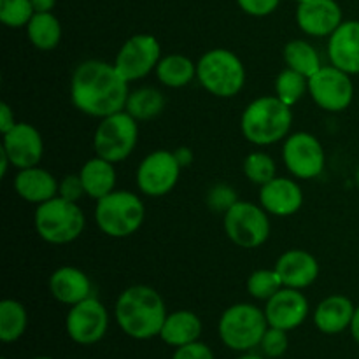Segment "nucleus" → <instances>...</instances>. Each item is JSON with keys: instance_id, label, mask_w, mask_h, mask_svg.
<instances>
[{"instance_id": "obj_1", "label": "nucleus", "mask_w": 359, "mask_h": 359, "mask_svg": "<svg viewBox=\"0 0 359 359\" xmlns=\"http://www.w3.org/2000/svg\"><path fill=\"white\" fill-rule=\"evenodd\" d=\"M128 97V81L123 79L114 63L86 60L74 70L70 98L83 114L100 119L107 118L125 111Z\"/></svg>"}, {"instance_id": "obj_2", "label": "nucleus", "mask_w": 359, "mask_h": 359, "mask_svg": "<svg viewBox=\"0 0 359 359\" xmlns=\"http://www.w3.org/2000/svg\"><path fill=\"white\" fill-rule=\"evenodd\" d=\"M167 316L163 298L151 286H130L116 300V323L130 339L149 340L160 337Z\"/></svg>"}, {"instance_id": "obj_3", "label": "nucleus", "mask_w": 359, "mask_h": 359, "mask_svg": "<svg viewBox=\"0 0 359 359\" xmlns=\"http://www.w3.org/2000/svg\"><path fill=\"white\" fill-rule=\"evenodd\" d=\"M293 112L277 97H259L244 109L241 130L255 146H272L290 135Z\"/></svg>"}, {"instance_id": "obj_4", "label": "nucleus", "mask_w": 359, "mask_h": 359, "mask_svg": "<svg viewBox=\"0 0 359 359\" xmlns=\"http://www.w3.org/2000/svg\"><path fill=\"white\" fill-rule=\"evenodd\" d=\"M34 224L42 241L53 245H65L83 235L86 219L77 202L55 196L37 205Z\"/></svg>"}, {"instance_id": "obj_5", "label": "nucleus", "mask_w": 359, "mask_h": 359, "mask_svg": "<svg viewBox=\"0 0 359 359\" xmlns=\"http://www.w3.org/2000/svg\"><path fill=\"white\" fill-rule=\"evenodd\" d=\"M196 79L214 97L231 98L244 88L245 67L230 49H210L196 63Z\"/></svg>"}, {"instance_id": "obj_6", "label": "nucleus", "mask_w": 359, "mask_h": 359, "mask_svg": "<svg viewBox=\"0 0 359 359\" xmlns=\"http://www.w3.org/2000/svg\"><path fill=\"white\" fill-rule=\"evenodd\" d=\"M146 209L139 195L132 191H112L97 200L95 221L102 233L112 238H125L135 233L144 223Z\"/></svg>"}, {"instance_id": "obj_7", "label": "nucleus", "mask_w": 359, "mask_h": 359, "mask_svg": "<svg viewBox=\"0 0 359 359\" xmlns=\"http://www.w3.org/2000/svg\"><path fill=\"white\" fill-rule=\"evenodd\" d=\"M269 330L265 311L251 304H235L221 314L217 323L219 339L228 349L248 353L259 346Z\"/></svg>"}, {"instance_id": "obj_8", "label": "nucleus", "mask_w": 359, "mask_h": 359, "mask_svg": "<svg viewBox=\"0 0 359 359\" xmlns=\"http://www.w3.org/2000/svg\"><path fill=\"white\" fill-rule=\"evenodd\" d=\"M139 140V121L126 111L102 118L93 135L97 156L118 163L133 153Z\"/></svg>"}, {"instance_id": "obj_9", "label": "nucleus", "mask_w": 359, "mask_h": 359, "mask_svg": "<svg viewBox=\"0 0 359 359\" xmlns=\"http://www.w3.org/2000/svg\"><path fill=\"white\" fill-rule=\"evenodd\" d=\"M224 231L238 248H259L270 237L269 212L262 205L238 200L224 212Z\"/></svg>"}, {"instance_id": "obj_10", "label": "nucleus", "mask_w": 359, "mask_h": 359, "mask_svg": "<svg viewBox=\"0 0 359 359\" xmlns=\"http://www.w3.org/2000/svg\"><path fill=\"white\" fill-rule=\"evenodd\" d=\"M160 60L161 46L158 39L151 34H137L121 46L116 55L114 67L123 79L132 83L156 70Z\"/></svg>"}, {"instance_id": "obj_11", "label": "nucleus", "mask_w": 359, "mask_h": 359, "mask_svg": "<svg viewBox=\"0 0 359 359\" xmlns=\"http://www.w3.org/2000/svg\"><path fill=\"white\" fill-rule=\"evenodd\" d=\"M182 167L174 153L167 149L153 151L137 168V186L146 196L160 198L175 188Z\"/></svg>"}, {"instance_id": "obj_12", "label": "nucleus", "mask_w": 359, "mask_h": 359, "mask_svg": "<svg viewBox=\"0 0 359 359\" xmlns=\"http://www.w3.org/2000/svg\"><path fill=\"white\" fill-rule=\"evenodd\" d=\"M283 160L297 179H316L325 168V149L318 137L309 132H294L284 139Z\"/></svg>"}, {"instance_id": "obj_13", "label": "nucleus", "mask_w": 359, "mask_h": 359, "mask_svg": "<svg viewBox=\"0 0 359 359\" xmlns=\"http://www.w3.org/2000/svg\"><path fill=\"white\" fill-rule=\"evenodd\" d=\"M309 93L312 100L328 112H342L353 104L354 84L351 76L337 67H321L309 79Z\"/></svg>"}, {"instance_id": "obj_14", "label": "nucleus", "mask_w": 359, "mask_h": 359, "mask_svg": "<svg viewBox=\"0 0 359 359\" xmlns=\"http://www.w3.org/2000/svg\"><path fill=\"white\" fill-rule=\"evenodd\" d=\"M109 328V312L102 302L90 297L72 305L65 319L70 340L79 346H93L105 337Z\"/></svg>"}, {"instance_id": "obj_15", "label": "nucleus", "mask_w": 359, "mask_h": 359, "mask_svg": "<svg viewBox=\"0 0 359 359\" xmlns=\"http://www.w3.org/2000/svg\"><path fill=\"white\" fill-rule=\"evenodd\" d=\"M2 151L9 158L11 165L21 168L37 167L44 156L42 135L30 123H16L7 133H4Z\"/></svg>"}, {"instance_id": "obj_16", "label": "nucleus", "mask_w": 359, "mask_h": 359, "mask_svg": "<svg viewBox=\"0 0 359 359\" xmlns=\"http://www.w3.org/2000/svg\"><path fill=\"white\" fill-rule=\"evenodd\" d=\"M269 326L291 332L305 323L309 316V300L300 290L280 287L265 305Z\"/></svg>"}, {"instance_id": "obj_17", "label": "nucleus", "mask_w": 359, "mask_h": 359, "mask_svg": "<svg viewBox=\"0 0 359 359\" xmlns=\"http://www.w3.org/2000/svg\"><path fill=\"white\" fill-rule=\"evenodd\" d=\"M342 21V9L337 0H307L298 4L297 23L311 37H330Z\"/></svg>"}, {"instance_id": "obj_18", "label": "nucleus", "mask_w": 359, "mask_h": 359, "mask_svg": "<svg viewBox=\"0 0 359 359\" xmlns=\"http://www.w3.org/2000/svg\"><path fill=\"white\" fill-rule=\"evenodd\" d=\"M259 205L272 216H293L304 205V193L293 179L273 177L259 189Z\"/></svg>"}, {"instance_id": "obj_19", "label": "nucleus", "mask_w": 359, "mask_h": 359, "mask_svg": "<svg viewBox=\"0 0 359 359\" xmlns=\"http://www.w3.org/2000/svg\"><path fill=\"white\" fill-rule=\"evenodd\" d=\"M273 269L279 273L283 286L293 290H305L312 286L319 276L318 259L304 249H290L283 252Z\"/></svg>"}, {"instance_id": "obj_20", "label": "nucleus", "mask_w": 359, "mask_h": 359, "mask_svg": "<svg viewBox=\"0 0 359 359\" xmlns=\"http://www.w3.org/2000/svg\"><path fill=\"white\" fill-rule=\"evenodd\" d=\"M328 56L333 67L349 76L359 74V21H342L328 39Z\"/></svg>"}, {"instance_id": "obj_21", "label": "nucleus", "mask_w": 359, "mask_h": 359, "mask_svg": "<svg viewBox=\"0 0 359 359\" xmlns=\"http://www.w3.org/2000/svg\"><path fill=\"white\" fill-rule=\"evenodd\" d=\"M91 291H93V286H91L90 277L76 266H60L49 277L51 297L69 307L90 298Z\"/></svg>"}, {"instance_id": "obj_22", "label": "nucleus", "mask_w": 359, "mask_h": 359, "mask_svg": "<svg viewBox=\"0 0 359 359\" xmlns=\"http://www.w3.org/2000/svg\"><path fill=\"white\" fill-rule=\"evenodd\" d=\"M58 184L60 182H56L51 172L44 170L39 165L21 168L14 177V189H16L18 196L23 198L25 202L35 203V205H41V203L58 196Z\"/></svg>"}, {"instance_id": "obj_23", "label": "nucleus", "mask_w": 359, "mask_h": 359, "mask_svg": "<svg viewBox=\"0 0 359 359\" xmlns=\"http://www.w3.org/2000/svg\"><path fill=\"white\" fill-rule=\"evenodd\" d=\"M356 307L344 294L325 298L314 311V325L325 335H339L351 326Z\"/></svg>"}, {"instance_id": "obj_24", "label": "nucleus", "mask_w": 359, "mask_h": 359, "mask_svg": "<svg viewBox=\"0 0 359 359\" xmlns=\"http://www.w3.org/2000/svg\"><path fill=\"white\" fill-rule=\"evenodd\" d=\"M200 335H202V321L191 311L170 312L160 332V339L175 349L198 342Z\"/></svg>"}, {"instance_id": "obj_25", "label": "nucleus", "mask_w": 359, "mask_h": 359, "mask_svg": "<svg viewBox=\"0 0 359 359\" xmlns=\"http://www.w3.org/2000/svg\"><path fill=\"white\" fill-rule=\"evenodd\" d=\"M79 177L83 181L84 193L90 198L100 200L114 191L116 186V168L114 163L104 160L100 156H95L88 160L81 167Z\"/></svg>"}, {"instance_id": "obj_26", "label": "nucleus", "mask_w": 359, "mask_h": 359, "mask_svg": "<svg viewBox=\"0 0 359 359\" xmlns=\"http://www.w3.org/2000/svg\"><path fill=\"white\" fill-rule=\"evenodd\" d=\"M156 77L168 88L188 86L196 77V65L188 56L172 53L160 60L156 67Z\"/></svg>"}, {"instance_id": "obj_27", "label": "nucleus", "mask_w": 359, "mask_h": 359, "mask_svg": "<svg viewBox=\"0 0 359 359\" xmlns=\"http://www.w3.org/2000/svg\"><path fill=\"white\" fill-rule=\"evenodd\" d=\"M32 46L41 51H51L62 41V25L53 13H35L27 25Z\"/></svg>"}, {"instance_id": "obj_28", "label": "nucleus", "mask_w": 359, "mask_h": 359, "mask_svg": "<svg viewBox=\"0 0 359 359\" xmlns=\"http://www.w3.org/2000/svg\"><path fill=\"white\" fill-rule=\"evenodd\" d=\"M284 62H286L287 69L297 70L309 79L316 72H319L323 67L318 49L309 44L307 41H300V39L287 42L286 48H284Z\"/></svg>"}, {"instance_id": "obj_29", "label": "nucleus", "mask_w": 359, "mask_h": 359, "mask_svg": "<svg viewBox=\"0 0 359 359\" xmlns=\"http://www.w3.org/2000/svg\"><path fill=\"white\" fill-rule=\"evenodd\" d=\"M28 326V314L23 304L18 300L0 302V340L4 344L18 342L25 335Z\"/></svg>"}, {"instance_id": "obj_30", "label": "nucleus", "mask_w": 359, "mask_h": 359, "mask_svg": "<svg viewBox=\"0 0 359 359\" xmlns=\"http://www.w3.org/2000/svg\"><path fill=\"white\" fill-rule=\"evenodd\" d=\"M165 109V97L156 88H140L130 93L125 111L137 121H149L161 114Z\"/></svg>"}, {"instance_id": "obj_31", "label": "nucleus", "mask_w": 359, "mask_h": 359, "mask_svg": "<svg viewBox=\"0 0 359 359\" xmlns=\"http://www.w3.org/2000/svg\"><path fill=\"white\" fill-rule=\"evenodd\" d=\"M309 91V77L297 70L286 69L276 79V97L286 105H297Z\"/></svg>"}, {"instance_id": "obj_32", "label": "nucleus", "mask_w": 359, "mask_h": 359, "mask_svg": "<svg viewBox=\"0 0 359 359\" xmlns=\"http://www.w3.org/2000/svg\"><path fill=\"white\" fill-rule=\"evenodd\" d=\"M248 293L251 294L255 300H262V302H269L277 291L280 290L283 286V280H280L279 273L276 272V269L272 270H256L249 276L248 279Z\"/></svg>"}, {"instance_id": "obj_33", "label": "nucleus", "mask_w": 359, "mask_h": 359, "mask_svg": "<svg viewBox=\"0 0 359 359\" xmlns=\"http://www.w3.org/2000/svg\"><path fill=\"white\" fill-rule=\"evenodd\" d=\"M244 175L255 184H266L277 177V165L270 154L256 151L245 156L244 160Z\"/></svg>"}, {"instance_id": "obj_34", "label": "nucleus", "mask_w": 359, "mask_h": 359, "mask_svg": "<svg viewBox=\"0 0 359 359\" xmlns=\"http://www.w3.org/2000/svg\"><path fill=\"white\" fill-rule=\"evenodd\" d=\"M35 14L32 0H0V21L9 28L27 27Z\"/></svg>"}, {"instance_id": "obj_35", "label": "nucleus", "mask_w": 359, "mask_h": 359, "mask_svg": "<svg viewBox=\"0 0 359 359\" xmlns=\"http://www.w3.org/2000/svg\"><path fill=\"white\" fill-rule=\"evenodd\" d=\"M263 354L266 358H280L286 354L287 347H290V339H287V332L279 328H272L269 326V330L263 335L262 342H259Z\"/></svg>"}, {"instance_id": "obj_36", "label": "nucleus", "mask_w": 359, "mask_h": 359, "mask_svg": "<svg viewBox=\"0 0 359 359\" xmlns=\"http://www.w3.org/2000/svg\"><path fill=\"white\" fill-rule=\"evenodd\" d=\"M235 202H238L237 195H235V189L226 184L214 186L209 191V195H207V203H209L210 209L217 210V212L224 214Z\"/></svg>"}, {"instance_id": "obj_37", "label": "nucleus", "mask_w": 359, "mask_h": 359, "mask_svg": "<svg viewBox=\"0 0 359 359\" xmlns=\"http://www.w3.org/2000/svg\"><path fill=\"white\" fill-rule=\"evenodd\" d=\"M237 4L249 16L263 18L276 11L279 7L280 0H237Z\"/></svg>"}, {"instance_id": "obj_38", "label": "nucleus", "mask_w": 359, "mask_h": 359, "mask_svg": "<svg viewBox=\"0 0 359 359\" xmlns=\"http://www.w3.org/2000/svg\"><path fill=\"white\" fill-rule=\"evenodd\" d=\"M83 195H86V193H84V186L79 174L65 175L62 179V182L58 184V196H62V198L70 200V202H77Z\"/></svg>"}, {"instance_id": "obj_39", "label": "nucleus", "mask_w": 359, "mask_h": 359, "mask_svg": "<svg viewBox=\"0 0 359 359\" xmlns=\"http://www.w3.org/2000/svg\"><path fill=\"white\" fill-rule=\"evenodd\" d=\"M172 359H216L209 346L202 342H193L188 346L177 347Z\"/></svg>"}, {"instance_id": "obj_40", "label": "nucleus", "mask_w": 359, "mask_h": 359, "mask_svg": "<svg viewBox=\"0 0 359 359\" xmlns=\"http://www.w3.org/2000/svg\"><path fill=\"white\" fill-rule=\"evenodd\" d=\"M14 125H16V119H14L13 109L9 107V104L2 102L0 104V132H2V135L9 132Z\"/></svg>"}, {"instance_id": "obj_41", "label": "nucleus", "mask_w": 359, "mask_h": 359, "mask_svg": "<svg viewBox=\"0 0 359 359\" xmlns=\"http://www.w3.org/2000/svg\"><path fill=\"white\" fill-rule=\"evenodd\" d=\"M174 154H175V158H177V161H179V165H181L182 168L184 167H189V165L193 163V151L189 149V147H179V149H175L174 151Z\"/></svg>"}, {"instance_id": "obj_42", "label": "nucleus", "mask_w": 359, "mask_h": 359, "mask_svg": "<svg viewBox=\"0 0 359 359\" xmlns=\"http://www.w3.org/2000/svg\"><path fill=\"white\" fill-rule=\"evenodd\" d=\"M35 13H51L56 6V0H32Z\"/></svg>"}, {"instance_id": "obj_43", "label": "nucleus", "mask_w": 359, "mask_h": 359, "mask_svg": "<svg viewBox=\"0 0 359 359\" xmlns=\"http://www.w3.org/2000/svg\"><path fill=\"white\" fill-rule=\"evenodd\" d=\"M351 335H353V339L356 340V344L359 346V307H356V311H354V316H353V321H351Z\"/></svg>"}, {"instance_id": "obj_44", "label": "nucleus", "mask_w": 359, "mask_h": 359, "mask_svg": "<svg viewBox=\"0 0 359 359\" xmlns=\"http://www.w3.org/2000/svg\"><path fill=\"white\" fill-rule=\"evenodd\" d=\"M9 165H11V161H9V158H7V154L4 153V151H0V175H2V177H6Z\"/></svg>"}, {"instance_id": "obj_45", "label": "nucleus", "mask_w": 359, "mask_h": 359, "mask_svg": "<svg viewBox=\"0 0 359 359\" xmlns=\"http://www.w3.org/2000/svg\"><path fill=\"white\" fill-rule=\"evenodd\" d=\"M237 359H265V358L259 356V354H244V356H238Z\"/></svg>"}, {"instance_id": "obj_46", "label": "nucleus", "mask_w": 359, "mask_h": 359, "mask_svg": "<svg viewBox=\"0 0 359 359\" xmlns=\"http://www.w3.org/2000/svg\"><path fill=\"white\" fill-rule=\"evenodd\" d=\"M356 182H358V186H359V167H358V170H356Z\"/></svg>"}, {"instance_id": "obj_47", "label": "nucleus", "mask_w": 359, "mask_h": 359, "mask_svg": "<svg viewBox=\"0 0 359 359\" xmlns=\"http://www.w3.org/2000/svg\"><path fill=\"white\" fill-rule=\"evenodd\" d=\"M32 359H53V358H48V356H39V358H32Z\"/></svg>"}, {"instance_id": "obj_48", "label": "nucleus", "mask_w": 359, "mask_h": 359, "mask_svg": "<svg viewBox=\"0 0 359 359\" xmlns=\"http://www.w3.org/2000/svg\"><path fill=\"white\" fill-rule=\"evenodd\" d=\"M294 2H298V4H302V2H307V0H294Z\"/></svg>"}, {"instance_id": "obj_49", "label": "nucleus", "mask_w": 359, "mask_h": 359, "mask_svg": "<svg viewBox=\"0 0 359 359\" xmlns=\"http://www.w3.org/2000/svg\"><path fill=\"white\" fill-rule=\"evenodd\" d=\"M4 359H6V358H4Z\"/></svg>"}]
</instances>
